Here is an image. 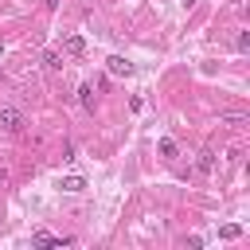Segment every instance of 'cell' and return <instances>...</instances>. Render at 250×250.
Here are the masks:
<instances>
[{"mask_svg":"<svg viewBox=\"0 0 250 250\" xmlns=\"http://www.w3.org/2000/svg\"><path fill=\"white\" fill-rule=\"evenodd\" d=\"M31 246H35V250H47V246H70V238L51 234V230H35V234H31Z\"/></svg>","mask_w":250,"mask_h":250,"instance_id":"6da1fadb","label":"cell"},{"mask_svg":"<svg viewBox=\"0 0 250 250\" xmlns=\"http://www.w3.org/2000/svg\"><path fill=\"white\" fill-rule=\"evenodd\" d=\"M0 125H4L8 133H20V129H23V117H20V109H16V105H0Z\"/></svg>","mask_w":250,"mask_h":250,"instance_id":"7a4b0ae2","label":"cell"},{"mask_svg":"<svg viewBox=\"0 0 250 250\" xmlns=\"http://www.w3.org/2000/svg\"><path fill=\"white\" fill-rule=\"evenodd\" d=\"M105 70H109V74H117V78H129V74H133V62H129V59H121V55H109V59H105Z\"/></svg>","mask_w":250,"mask_h":250,"instance_id":"3957f363","label":"cell"},{"mask_svg":"<svg viewBox=\"0 0 250 250\" xmlns=\"http://www.w3.org/2000/svg\"><path fill=\"white\" fill-rule=\"evenodd\" d=\"M62 51H66V55H86V39H82V35H66V39H62Z\"/></svg>","mask_w":250,"mask_h":250,"instance_id":"277c9868","label":"cell"},{"mask_svg":"<svg viewBox=\"0 0 250 250\" xmlns=\"http://www.w3.org/2000/svg\"><path fill=\"white\" fill-rule=\"evenodd\" d=\"M78 102H82V109H94V105H98V94H94V86H90V82H82V86H78Z\"/></svg>","mask_w":250,"mask_h":250,"instance_id":"5b68a950","label":"cell"},{"mask_svg":"<svg viewBox=\"0 0 250 250\" xmlns=\"http://www.w3.org/2000/svg\"><path fill=\"white\" fill-rule=\"evenodd\" d=\"M59 188H62V191H82V188H86V180H82V176H62V180H59Z\"/></svg>","mask_w":250,"mask_h":250,"instance_id":"8992f818","label":"cell"},{"mask_svg":"<svg viewBox=\"0 0 250 250\" xmlns=\"http://www.w3.org/2000/svg\"><path fill=\"white\" fill-rule=\"evenodd\" d=\"M43 66H47V70H59V66H62V55H59V51H43Z\"/></svg>","mask_w":250,"mask_h":250,"instance_id":"52a82bcc","label":"cell"},{"mask_svg":"<svg viewBox=\"0 0 250 250\" xmlns=\"http://www.w3.org/2000/svg\"><path fill=\"white\" fill-rule=\"evenodd\" d=\"M176 152H180V148H176V141H172V137H160V156H164V160H172Z\"/></svg>","mask_w":250,"mask_h":250,"instance_id":"ba28073f","label":"cell"},{"mask_svg":"<svg viewBox=\"0 0 250 250\" xmlns=\"http://www.w3.org/2000/svg\"><path fill=\"white\" fill-rule=\"evenodd\" d=\"M211 168H215V152L203 148V152H199V172H211Z\"/></svg>","mask_w":250,"mask_h":250,"instance_id":"9c48e42d","label":"cell"},{"mask_svg":"<svg viewBox=\"0 0 250 250\" xmlns=\"http://www.w3.org/2000/svg\"><path fill=\"white\" fill-rule=\"evenodd\" d=\"M238 234H242V227H238V223H227V227L219 230V238H238Z\"/></svg>","mask_w":250,"mask_h":250,"instance_id":"30bf717a","label":"cell"},{"mask_svg":"<svg viewBox=\"0 0 250 250\" xmlns=\"http://www.w3.org/2000/svg\"><path fill=\"white\" fill-rule=\"evenodd\" d=\"M184 246H188V250H199V246H203V238H199V234H188V238H184Z\"/></svg>","mask_w":250,"mask_h":250,"instance_id":"8fae6325","label":"cell"},{"mask_svg":"<svg viewBox=\"0 0 250 250\" xmlns=\"http://www.w3.org/2000/svg\"><path fill=\"white\" fill-rule=\"evenodd\" d=\"M0 55H4V47H0Z\"/></svg>","mask_w":250,"mask_h":250,"instance_id":"7c38bea8","label":"cell"}]
</instances>
